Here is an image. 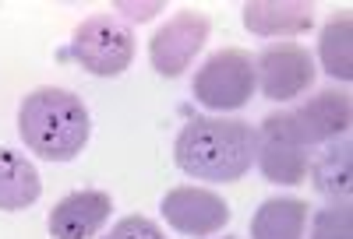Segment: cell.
Returning a JSON list of instances; mask_svg holds the SVG:
<instances>
[{"label":"cell","instance_id":"cell-1","mask_svg":"<svg viewBox=\"0 0 353 239\" xmlns=\"http://www.w3.org/2000/svg\"><path fill=\"white\" fill-rule=\"evenodd\" d=\"M173 159L201 183H237L254 166V127L230 116H194L176 134Z\"/></svg>","mask_w":353,"mask_h":239},{"label":"cell","instance_id":"cell-2","mask_svg":"<svg viewBox=\"0 0 353 239\" xmlns=\"http://www.w3.org/2000/svg\"><path fill=\"white\" fill-rule=\"evenodd\" d=\"M18 134L32 155L46 162H71L92 134L85 102L68 88H36L18 106Z\"/></svg>","mask_w":353,"mask_h":239},{"label":"cell","instance_id":"cell-3","mask_svg":"<svg viewBox=\"0 0 353 239\" xmlns=\"http://www.w3.org/2000/svg\"><path fill=\"white\" fill-rule=\"evenodd\" d=\"M64 56L78 60L96 78H121L134 60V32L113 14H92L74 28Z\"/></svg>","mask_w":353,"mask_h":239},{"label":"cell","instance_id":"cell-4","mask_svg":"<svg viewBox=\"0 0 353 239\" xmlns=\"http://www.w3.org/2000/svg\"><path fill=\"white\" fill-rule=\"evenodd\" d=\"M311 148L301 137L297 124H293L290 109L269 113L261 120V127L254 130V162L265 172V179L283 187H297L307 179L311 169Z\"/></svg>","mask_w":353,"mask_h":239},{"label":"cell","instance_id":"cell-5","mask_svg":"<svg viewBox=\"0 0 353 239\" xmlns=\"http://www.w3.org/2000/svg\"><path fill=\"white\" fill-rule=\"evenodd\" d=\"M254 56L244 49H216L205 64L194 71L191 92L205 109L233 113L244 109L254 95Z\"/></svg>","mask_w":353,"mask_h":239},{"label":"cell","instance_id":"cell-6","mask_svg":"<svg viewBox=\"0 0 353 239\" xmlns=\"http://www.w3.org/2000/svg\"><path fill=\"white\" fill-rule=\"evenodd\" d=\"M314 74L318 67H314L311 53L297 43H272L254 60V81L261 88V95L272 102L301 99L314 84Z\"/></svg>","mask_w":353,"mask_h":239},{"label":"cell","instance_id":"cell-7","mask_svg":"<svg viewBox=\"0 0 353 239\" xmlns=\"http://www.w3.org/2000/svg\"><path fill=\"white\" fill-rule=\"evenodd\" d=\"M209 18H205L201 11H176L159 32L149 39V60L156 74L163 78H181L191 64L194 56L201 53L205 39H209Z\"/></svg>","mask_w":353,"mask_h":239},{"label":"cell","instance_id":"cell-8","mask_svg":"<svg viewBox=\"0 0 353 239\" xmlns=\"http://www.w3.org/2000/svg\"><path fill=\"white\" fill-rule=\"evenodd\" d=\"M163 218L170 222V229H176L181 236H194V239H209L216 232L226 229L230 222V204L205 187H176L163 197L159 204Z\"/></svg>","mask_w":353,"mask_h":239},{"label":"cell","instance_id":"cell-9","mask_svg":"<svg viewBox=\"0 0 353 239\" xmlns=\"http://www.w3.org/2000/svg\"><path fill=\"white\" fill-rule=\"evenodd\" d=\"M290 116L297 124L301 137L307 141V148H314V144H329V141L346 137V130L353 124V102L339 88H325V92L301 102L297 109H290Z\"/></svg>","mask_w":353,"mask_h":239},{"label":"cell","instance_id":"cell-10","mask_svg":"<svg viewBox=\"0 0 353 239\" xmlns=\"http://www.w3.org/2000/svg\"><path fill=\"white\" fill-rule=\"evenodd\" d=\"M113 215V197L106 190H74L50 212V236L53 239H92Z\"/></svg>","mask_w":353,"mask_h":239},{"label":"cell","instance_id":"cell-11","mask_svg":"<svg viewBox=\"0 0 353 239\" xmlns=\"http://www.w3.org/2000/svg\"><path fill=\"white\" fill-rule=\"evenodd\" d=\"M314 25V4L307 0H251L244 4V28L251 36H301Z\"/></svg>","mask_w":353,"mask_h":239},{"label":"cell","instance_id":"cell-12","mask_svg":"<svg viewBox=\"0 0 353 239\" xmlns=\"http://www.w3.org/2000/svg\"><path fill=\"white\" fill-rule=\"evenodd\" d=\"M43 194V179L25 155L0 148V212H25Z\"/></svg>","mask_w":353,"mask_h":239},{"label":"cell","instance_id":"cell-13","mask_svg":"<svg viewBox=\"0 0 353 239\" xmlns=\"http://www.w3.org/2000/svg\"><path fill=\"white\" fill-rule=\"evenodd\" d=\"M307 204L301 197H272L251 218V239H304Z\"/></svg>","mask_w":353,"mask_h":239},{"label":"cell","instance_id":"cell-14","mask_svg":"<svg viewBox=\"0 0 353 239\" xmlns=\"http://www.w3.org/2000/svg\"><path fill=\"white\" fill-rule=\"evenodd\" d=\"M350 155H353L350 137H343V141H332L325 152L311 162L307 176H311L318 194H325L332 201H343V204L350 201V194H353V159Z\"/></svg>","mask_w":353,"mask_h":239},{"label":"cell","instance_id":"cell-15","mask_svg":"<svg viewBox=\"0 0 353 239\" xmlns=\"http://www.w3.org/2000/svg\"><path fill=\"white\" fill-rule=\"evenodd\" d=\"M353 18L350 14H336L325 28H321V39H318V56H321V67H325L329 78L336 81H350L353 78Z\"/></svg>","mask_w":353,"mask_h":239},{"label":"cell","instance_id":"cell-16","mask_svg":"<svg viewBox=\"0 0 353 239\" xmlns=\"http://www.w3.org/2000/svg\"><path fill=\"white\" fill-rule=\"evenodd\" d=\"M311 239H353V215L350 204L321 207L311 218Z\"/></svg>","mask_w":353,"mask_h":239},{"label":"cell","instance_id":"cell-17","mask_svg":"<svg viewBox=\"0 0 353 239\" xmlns=\"http://www.w3.org/2000/svg\"><path fill=\"white\" fill-rule=\"evenodd\" d=\"M103 239H166V232L152 218H145V215H128V218L117 222Z\"/></svg>","mask_w":353,"mask_h":239},{"label":"cell","instance_id":"cell-18","mask_svg":"<svg viewBox=\"0 0 353 239\" xmlns=\"http://www.w3.org/2000/svg\"><path fill=\"white\" fill-rule=\"evenodd\" d=\"M226 239H233V236H226Z\"/></svg>","mask_w":353,"mask_h":239}]
</instances>
